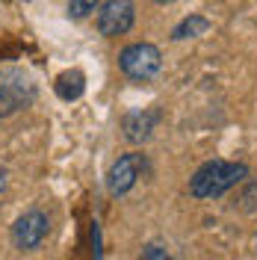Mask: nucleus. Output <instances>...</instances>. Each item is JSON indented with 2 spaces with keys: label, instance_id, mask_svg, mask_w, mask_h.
<instances>
[{
  "label": "nucleus",
  "instance_id": "8",
  "mask_svg": "<svg viewBox=\"0 0 257 260\" xmlns=\"http://www.w3.org/2000/svg\"><path fill=\"white\" fill-rule=\"evenodd\" d=\"M207 30H210V21L204 15H189V18H183L175 30H172V39H175V42H183V39L204 36Z\"/></svg>",
  "mask_w": 257,
  "mask_h": 260
},
{
  "label": "nucleus",
  "instance_id": "10",
  "mask_svg": "<svg viewBox=\"0 0 257 260\" xmlns=\"http://www.w3.org/2000/svg\"><path fill=\"white\" fill-rule=\"evenodd\" d=\"M139 260H175L166 248H160V245H145V251H142V257Z\"/></svg>",
  "mask_w": 257,
  "mask_h": 260
},
{
  "label": "nucleus",
  "instance_id": "9",
  "mask_svg": "<svg viewBox=\"0 0 257 260\" xmlns=\"http://www.w3.org/2000/svg\"><path fill=\"white\" fill-rule=\"evenodd\" d=\"M101 0H71L68 3V15L71 18H86L89 12H95V6Z\"/></svg>",
  "mask_w": 257,
  "mask_h": 260
},
{
  "label": "nucleus",
  "instance_id": "2",
  "mask_svg": "<svg viewBox=\"0 0 257 260\" xmlns=\"http://www.w3.org/2000/svg\"><path fill=\"white\" fill-rule=\"evenodd\" d=\"M118 65L124 71V77L136 83H148L160 74L163 68V53L157 45H148V42H136V45H127L118 56Z\"/></svg>",
  "mask_w": 257,
  "mask_h": 260
},
{
  "label": "nucleus",
  "instance_id": "7",
  "mask_svg": "<svg viewBox=\"0 0 257 260\" xmlns=\"http://www.w3.org/2000/svg\"><path fill=\"white\" fill-rule=\"evenodd\" d=\"M157 121H160V110L130 113L124 118V136H127V142H145V139H151V130L157 127Z\"/></svg>",
  "mask_w": 257,
  "mask_h": 260
},
{
  "label": "nucleus",
  "instance_id": "11",
  "mask_svg": "<svg viewBox=\"0 0 257 260\" xmlns=\"http://www.w3.org/2000/svg\"><path fill=\"white\" fill-rule=\"evenodd\" d=\"M154 3H172V0H154Z\"/></svg>",
  "mask_w": 257,
  "mask_h": 260
},
{
  "label": "nucleus",
  "instance_id": "6",
  "mask_svg": "<svg viewBox=\"0 0 257 260\" xmlns=\"http://www.w3.org/2000/svg\"><path fill=\"white\" fill-rule=\"evenodd\" d=\"M142 172V154H124L110 166V175H107V189L113 195H124L136 186Z\"/></svg>",
  "mask_w": 257,
  "mask_h": 260
},
{
  "label": "nucleus",
  "instance_id": "3",
  "mask_svg": "<svg viewBox=\"0 0 257 260\" xmlns=\"http://www.w3.org/2000/svg\"><path fill=\"white\" fill-rule=\"evenodd\" d=\"M33 98H36V86H33L30 74H24L18 68L0 71V118L15 115L18 110L30 107Z\"/></svg>",
  "mask_w": 257,
  "mask_h": 260
},
{
  "label": "nucleus",
  "instance_id": "5",
  "mask_svg": "<svg viewBox=\"0 0 257 260\" xmlns=\"http://www.w3.org/2000/svg\"><path fill=\"white\" fill-rule=\"evenodd\" d=\"M48 228H50V222L42 210L21 213L15 219V225H12V243H15L21 251H33V248H39V245L45 243Z\"/></svg>",
  "mask_w": 257,
  "mask_h": 260
},
{
  "label": "nucleus",
  "instance_id": "1",
  "mask_svg": "<svg viewBox=\"0 0 257 260\" xmlns=\"http://www.w3.org/2000/svg\"><path fill=\"white\" fill-rule=\"evenodd\" d=\"M248 178V166L245 162H231V160H207L192 178H189V192L195 198H219L228 189H234L237 183Z\"/></svg>",
  "mask_w": 257,
  "mask_h": 260
},
{
  "label": "nucleus",
  "instance_id": "4",
  "mask_svg": "<svg viewBox=\"0 0 257 260\" xmlns=\"http://www.w3.org/2000/svg\"><path fill=\"white\" fill-rule=\"evenodd\" d=\"M136 21V6L133 0H107L98 9V30L101 36H124Z\"/></svg>",
  "mask_w": 257,
  "mask_h": 260
}]
</instances>
